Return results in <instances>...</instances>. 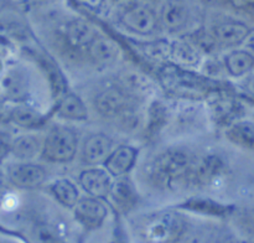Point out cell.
Instances as JSON below:
<instances>
[{"label": "cell", "mask_w": 254, "mask_h": 243, "mask_svg": "<svg viewBox=\"0 0 254 243\" xmlns=\"http://www.w3.org/2000/svg\"><path fill=\"white\" fill-rule=\"evenodd\" d=\"M50 191L52 196L66 207H74L77 201L79 200L76 185L68 179H59L54 181L50 186Z\"/></svg>", "instance_id": "21"}, {"label": "cell", "mask_w": 254, "mask_h": 243, "mask_svg": "<svg viewBox=\"0 0 254 243\" xmlns=\"http://www.w3.org/2000/svg\"><path fill=\"white\" fill-rule=\"evenodd\" d=\"M233 6L240 7V9H246V7H253L254 0H231Z\"/></svg>", "instance_id": "30"}, {"label": "cell", "mask_w": 254, "mask_h": 243, "mask_svg": "<svg viewBox=\"0 0 254 243\" xmlns=\"http://www.w3.org/2000/svg\"><path fill=\"white\" fill-rule=\"evenodd\" d=\"M113 141L103 133L91 134L82 146V159L88 165L104 163L112 153Z\"/></svg>", "instance_id": "12"}, {"label": "cell", "mask_w": 254, "mask_h": 243, "mask_svg": "<svg viewBox=\"0 0 254 243\" xmlns=\"http://www.w3.org/2000/svg\"><path fill=\"white\" fill-rule=\"evenodd\" d=\"M246 46H247V50H250L252 54H254V31L252 30V32L250 34V36L247 37V40H246Z\"/></svg>", "instance_id": "33"}, {"label": "cell", "mask_w": 254, "mask_h": 243, "mask_svg": "<svg viewBox=\"0 0 254 243\" xmlns=\"http://www.w3.org/2000/svg\"><path fill=\"white\" fill-rule=\"evenodd\" d=\"M57 116L68 121H86L88 118V111L78 96L68 93L59 102Z\"/></svg>", "instance_id": "19"}, {"label": "cell", "mask_w": 254, "mask_h": 243, "mask_svg": "<svg viewBox=\"0 0 254 243\" xmlns=\"http://www.w3.org/2000/svg\"><path fill=\"white\" fill-rule=\"evenodd\" d=\"M191 15L188 0H164L159 11V21L169 31H180L188 26Z\"/></svg>", "instance_id": "6"}, {"label": "cell", "mask_w": 254, "mask_h": 243, "mask_svg": "<svg viewBox=\"0 0 254 243\" xmlns=\"http://www.w3.org/2000/svg\"><path fill=\"white\" fill-rule=\"evenodd\" d=\"M94 107L101 116L107 118H118L128 106V97L118 87H108L99 92L94 98Z\"/></svg>", "instance_id": "8"}, {"label": "cell", "mask_w": 254, "mask_h": 243, "mask_svg": "<svg viewBox=\"0 0 254 243\" xmlns=\"http://www.w3.org/2000/svg\"><path fill=\"white\" fill-rule=\"evenodd\" d=\"M76 1L92 11H99L104 6L106 0H76Z\"/></svg>", "instance_id": "29"}, {"label": "cell", "mask_w": 254, "mask_h": 243, "mask_svg": "<svg viewBox=\"0 0 254 243\" xmlns=\"http://www.w3.org/2000/svg\"><path fill=\"white\" fill-rule=\"evenodd\" d=\"M111 1H113V2H119V1H121V0H111Z\"/></svg>", "instance_id": "36"}, {"label": "cell", "mask_w": 254, "mask_h": 243, "mask_svg": "<svg viewBox=\"0 0 254 243\" xmlns=\"http://www.w3.org/2000/svg\"><path fill=\"white\" fill-rule=\"evenodd\" d=\"M246 223H247V227L250 228L252 232H254V207L251 208L247 212V216H246Z\"/></svg>", "instance_id": "31"}, {"label": "cell", "mask_w": 254, "mask_h": 243, "mask_svg": "<svg viewBox=\"0 0 254 243\" xmlns=\"http://www.w3.org/2000/svg\"><path fill=\"white\" fill-rule=\"evenodd\" d=\"M41 1H45V2H51V1H55V0H41Z\"/></svg>", "instance_id": "35"}, {"label": "cell", "mask_w": 254, "mask_h": 243, "mask_svg": "<svg viewBox=\"0 0 254 243\" xmlns=\"http://www.w3.org/2000/svg\"><path fill=\"white\" fill-rule=\"evenodd\" d=\"M4 182H5V175H4V173H2L1 169H0V188L4 186Z\"/></svg>", "instance_id": "34"}, {"label": "cell", "mask_w": 254, "mask_h": 243, "mask_svg": "<svg viewBox=\"0 0 254 243\" xmlns=\"http://www.w3.org/2000/svg\"><path fill=\"white\" fill-rule=\"evenodd\" d=\"M119 22L128 31L141 36L154 34L160 24L155 9L143 0L131 1L124 6L119 14Z\"/></svg>", "instance_id": "4"}, {"label": "cell", "mask_w": 254, "mask_h": 243, "mask_svg": "<svg viewBox=\"0 0 254 243\" xmlns=\"http://www.w3.org/2000/svg\"><path fill=\"white\" fill-rule=\"evenodd\" d=\"M1 87L7 98L22 101L29 93V76L19 67L11 68L2 76Z\"/></svg>", "instance_id": "15"}, {"label": "cell", "mask_w": 254, "mask_h": 243, "mask_svg": "<svg viewBox=\"0 0 254 243\" xmlns=\"http://www.w3.org/2000/svg\"><path fill=\"white\" fill-rule=\"evenodd\" d=\"M225 67L233 77H242L254 69V54L250 50H233L225 56Z\"/></svg>", "instance_id": "17"}, {"label": "cell", "mask_w": 254, "mask_h": 243, "mask_svg": "<svg viewBox=\"0 0 254 243\" xmlns=\"http://www.w3.org/2000/svg\"><path fill=\"white\" fill-rule=\"evenodd\" d=\"M138 158V150L130 145H121L112 150L107 160L104 161V169L114 178L124 176L133 169Z\"/></svg>", "instance_id": "13"}, {"label": "cell", "mask_w": 254, "mask_h": 243, "mask_svg": "<svg viewBox=\"0 0 254 243\" xmlns=\"http://www.w3.org/2000/svg\"><path fill=\"white\" fill-rule=\"evenodd\" d=\"M74 218L87 230H96L103 225L108 211L106 205L97 197L79 198L73 207Z\"/></svg>", "instance_id": "7"}, {"label": "cell", "mask_w": 254, "mask_h": 243, "mask_svg": "<svg viewBox=\"0 0 254 243\" xmlns=\"http://www.w3.org/2000/svg\"><path fill=\"white\" fill-rule=\"evenodd\" d=\"M79 185L92 197L102 198L111 193L112 175L106 169L91 168L83 170L79 175Z\"/></svg>", "instance_id": "10"}, {"label": "cell", "mask_w": 254, "mask_h": 243, "mask_svg": "<svg viewBox=\"0 0 254 243\" xmlns=\"http://www.w3.org/2000/svg\"><path fill=\"white\" fill-rule=\"evenodd\" d=\"M12 139L6 131L0 130V163L7 158L9 154H11Z\"/></svg>", "instance_id": "27"}, {"label": "cell", "mask_w": 254, "mask_h": 243, "mask_svg": "<svg viewBox=\"0 0 254 243\" xmlns=\"http://www.w3.org/2000/svg\"><path fill=\"white\" fill-rule=\"evenodd\" d=\"M206 205H207V201H195V202L189 203V207L192 208V210H196V211L201 207H205L203 210H201V211H205V212H208V213H215V215H221V213L225 211V208H223L222 206L218 205V203L210 202L208 203V206H206Z\"/></svg>", "instance_id": "26"}, {"label": "cell", "mask_w": 254, "mask_h": 243, "mask_svg": "<svg viewBox=\"0 0 254 243\" xmlns=\"http://www.w3.org/2000/svg\"><path fill=\"white\" fill-rule=\"evenodd\" d=\"M118 243H122V242H118Z\"/></svg>", "instance_id": "40"}, {"label": "cell", "mask_w": 254, "mask_h": 243, "mask_svg": "<svg viewBox=\"0 0 254 243\" xmlns=\"http://www.w3.org/2000/svg\"><path fill=\"white\" fill-rule=\"evenodd\" d=\"M0 201H1V196H0Z\"/></svg>", "instance_id": "39"}, {"label": "cell", "mask_w": 254, "mask_h": 243, "mask_svg": "<svg viewBox=\"0 0 254 243\" xmlns=\"http://www.w3.org/2000/svg\"><path fill=\"white\" fill-rule=\"evenodd\" d=\"M193 159L184 149H168L161 151L146 164V176L156 187L171 188L176 183L189 181Z\"/></svg>", "instance_id": "1"}, {"label": "cell", "mask_w": 254, "mask_h": 243, "mask_svg": "<svg viewBox=\"0 0 254 243\" xmlns=\"http://www.w3.org/2000/svg\"><path fill=\"white\" fill-rule=\"evenodd\" d=\"M6 175L20 188H35L46 180V170L31 161H17L7 166Z\"/></svg>", "instance_id": "5"}, {"label": "cell", "mask_w": 254, "mask_h": 243, "mask_svg": "<svg viewBox=\"0 0 254 243\" xmlns=\"http://www.w3.org/2000/svg\"><path fill=\"white\" fill-rule=\"evenodd\" d=\"M252 29L237 20H225L212 27V36L220 45L226 47L237 46L246 42Z\"/></svg>", "instance_id": "9"}, {"label": "cell", "mask_w": 254, "mask_h": 243, "mask_svg": "<svg viewBox=\"0 0 254 243\" xmlns=\"http://www.w3.org/2000/svg\"><path fill=\"white\" fill-rule=\"evenodd\" d=\"M87 51L92 61L98 66H109L118 60L121 54L119 46L113 40L98 35L87 46Z\"/></svg>", "instance_id": "14"}, {"label": "cell", "mask_w": 254, "mask_h": 243, "mask_svg": "<svg viewBox=\"0 0 254 243\" xmlns=\"http://www.w3.org/2000/svg\"><path fill=\"white\" fill-rule=\"evenodd\" d=\"M42 150V144L39 138L31 134H24L12 139L11 154L20 161H30L36 158Z\"/></svg>", "instance_id": "20"}, {"label": "cell", "mask_w": 254, "mask_h": 243, "mask_svg": "<svg viewBox=\"0 0 254 243\" xmlns=\"http://www.w3.org/2000/svg\"><path fill=\"white\" fill-rule=\"evenodd\" d=\"M173 55L176 60L185 62V63H193L196 62V52L193 51L192 47L184 42H178L173 47Z\"/></svg>", "instance_id": "25"}, {"label": "cell", "mask_w": 254, "mask_h": 243, "mask_svg": "<svg viewBox=\"0 0 254 243\" xmlns=\"http://www.w3.org/2000/svg\"><path fill=\"white\" fill-rule=\"evenodd\" d=\"M78 140L72 129L54 126L42 143L41 156L50 163H68L76 156Z\"/></svg>", "instance_id": "3"}, {"label": "cell", "mask_w": 254, "mask_h": 243, "mask_svg": "<svg viewBox=\"0 0 254 243\" xmlns=\"http://www.w3.org/2000/svg\"><path fill=\"white\" fill-rule=\"evenodd\" d=\"M241 88H242L246 93L250 94L251 97H254V71L246 74L245 78L241 82Z\"/></svg>", "instance_id": "28"}, {"label": "cell", "mask_w": 254, "mask_h": 243, "mask_svg": "<svg viewBox=\"0 0 254 243\" xmlns=\"http://www.w3.org/2000/svg\"><path fill=\"white\" fill-rule=\"evenodd\" d=\"M109 195L113 198L114 203L122 210H130L136 202V191L134 187V183L129 178L119 176L118 180H116L112 185L111 193Z\"/></svg>", "instance_id": "18"}, {"label": "cell", "mask_w": 254, "mask_h": 243, "mask_svg": "<svg viewBox=\"0 0 254 243\" xmlns=\"http://www.w3.org/2000/svg\"><path fill=\"white\" fill-rule=\"evenodd\" d=\"M64 36L72 47L81 49V47L88 46L97 36V34L96 30L88 21L83 19H74L66 25Z\"/></svg>", "instance_id": "16"}, {"label": "cell", "mask_w": 254, "mask_h": 243, "mask_svg": "<svg viewBox=\"0 0 254 243\" xmlns=\"http://www.w3.org/2000/svg\"><path fill=\"white\" fill-rule=\"evenodd\" d=\"M223 169L225 164L218 156L207 155L196 163L193 161L189 174V181L198 185H210L218 176L222 175Z\"/></svg>", "instance_id": "11"}, {"label": "cell", "mask_w": 254, "mask_h": 243, "mask_svg": "<svg viewBox=\"0 0 254 243\" xmlns=\"http://www.w3.org/2000/svg\"><path fill=\"white\" fill-rule=\"evenodd\" d=\"M7 49H9V40L5 35L0 34V54L6 51Z\"/></svg>", "instance_id": "32"}, {"label": "cell", "mask_w": 254, "mask_h": 243, "mask_svg": "<svg viewBox=\"0 0 254 243\" xmlns=\"http://www.w3.org/2000/svg\"><path fill=\"white\" fill-rule=\"evenodd\" d=\"M227 136L238 145L254 149V122L246 119L236 122L228 128Z\"/></svg>", "instance_id": "22"}, {"label": "cell", "mask_w": 254, "mask_h": 243, "mask_svg": "<svg viewBox=\"0 0 254 243\" xmlns=\"http://www.w3.org/2000/svg\"><path fill=\"white\" fill-rule=\"evenodd\" d=\"M186 222L174 211H160L146 216L138 225V235L145 243H175L184 236Z\"/></svg>", "instance_id": "2"}, {"label": "cell", "mask_w": 254, "mask_h": 243, "mask_svg": "<svg viewBox=\"0 0 254 243\" xmlns=\"http://www.w3.org/2000/svg\"><path fill=\"white\" fill-rule=\"evenodd\" d=\"M34 238L36 243H66L59 231L47 223H42L35 228Z\"/></svg>", "instance_id": "24"}, {"label": "cell", "mask_w": 254, "mask_h": 243, "mask_svg": "<svg viewBox=\"0 0 254 243\" xmlns=\"http://www.w3.org/2000/svg\"><path fill=\"white\" fill-rule=\"evenodd\" d=\"M252 10H253V15H254V6L252 7Z\"/></svg>", "instance_id": "38"}, {"label": "cell", "mask_w": 254, "mask_h": 243, "mask_svg": "<svg viewBox=\"0 0 254 243\" xmlns=\"http://www.w3.org/2000/svg\"><path fill=\"white\" fill-rule=\"evenodd\" d=\"M143 1H151V0H143Z\"/></svg>", "instance_id": "37"}, {"label": "cell", "mask_w": 254, "mask_h": 243, "mask_svg": "<svg viewBox=\"0 0 254 243\" xmlns=\"http://www.w3.org/2000/svg\"><path fill=\"white\" fill-rule=\"evenodd\" d=\"M10 119L22 128H34L44 123V116L32 107L20 104L10 111Z\"/></svg>", "instance_id": "23"}]
</instances>
